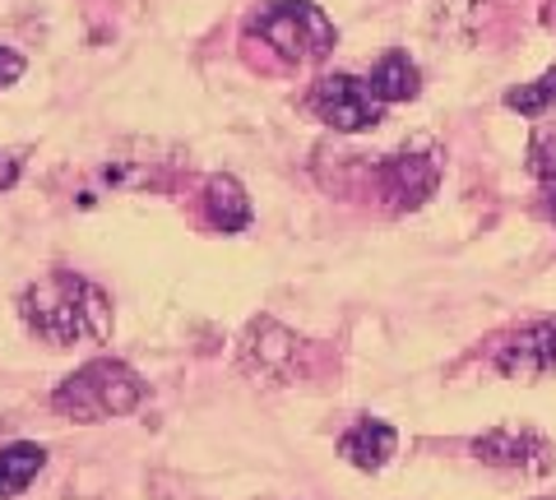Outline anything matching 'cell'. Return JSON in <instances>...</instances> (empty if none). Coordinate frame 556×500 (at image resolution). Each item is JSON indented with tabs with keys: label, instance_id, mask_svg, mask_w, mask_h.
<instances>
[{
	"label": "cell",
	"instance_id": "1",
	"mask_svg": "<svg viewBox=\"0 0 556 500\" xmlns=\"http://www.w3.org/2000/svg\"><path fill=\"white\" fill-rule=\"evenodd\" d=\"M20 316L51 348L112 338V297L98 283L79 279V273H70V269L42 273L33 287H24Z\"/></svg>",
	"mask_w": 556,
	"mask_h": 500
},
{
	"label": "cell",
	"instance_id": "2",
	"mask_svg": "<svg viewBox=\"0 0 556 500\" xmlns=\"http://www.w3.org/2000/svg\"><path fill=\"white\" fill-rule=\"evenodd\" d=\"M144 381L126 367V361H112V357H98V361H84L79 371H70L65 381L51 394V408L70 422H112V418H126L144 403Z\"/></svg>",
	"mask_w": 556,
	"mask_h": 500
},
{
	"label": "cell",
	"instance_id": "3",
	"mask_svg": "<svg viewBox=\"0 0 556 500\" xmlns=\"http://www.w3.org/2000/svg\"><path fill=\"white\" fill-rule=\"evenodd\" d=\"M251 33H260V38L292 65H316L339 42L329 14L320 5H311V0H269L251 20Z\"/></svg>",
	"mask_w": 556,
	"mask_h": 500
},
{
	"label": "cell",
	"instance_id": "4",
	"mask_svg": "<svg viewBox=\"0 0 556 500\" xmlns=\"http://www.w3.org/2000/svg\"><path fill=\"white\" fill-rule=\"evenodd\" d=\"M306 338L283 330L278 320L260 316L247 324V334L237 343V367L260 385H292L298 375H306Z\"/></svg>",
	"mask_w": 556,
	"mask_h": 500
},
{
	"label": "cell",
	"instance_id": "5",
	"mask_svg": "<svg viewBox=\"0 0 556 500\" xmlns=\"http://www.w3.org/2000/svg\"><path fill=\"white\" fill-rule=\"evenodd\" d=\"M306 107L316 112L325 126H334L343 134H362V130H376L380 116H386V102L371 93L367 79H353V75H325L316 79Z\"/></svg>",
	"mask_w": 556,
	"mask_h": 500
},
{
	"label": "cell",
	"instance_id": "6",
	"mask_svg": "<svg viewBox=\"0 0 556 500\" xmlns=\"http://www.w3.org/2000/svg\"><path fill=\"white\" fill-rule=\"evenodd\" d=\"M376 195L390 214H413L437 195L441 185V158L437 153H390L371 167Z\"/></svg>",
	"mask_w": 556,
	"mask_h": 500
},
{
	"label": "cell",
	"instance_id": "7",
	"mask_svg": "<svg viewBox=\"0 0 556 500\" xmlns=\"http://www.w3.org/2000/svg\"><path fill=\"white\" fill-rule=\"evenodd\" d=\"M492 367L506 381H543L556 371V320H538L496 343Z\"/></svg>",
	"mask_w": 556,
	"mask_h": 500
},
{
	"label": "cell",
	"instance_id": "8",
	"mask_svg": "<svg viewBox=\"0 0 556 500\" xmlns=\"http://www.w3.org/2000/svg\"><path fill=\"white\" fill-rule=\"evenodd\" d=\"M473 459L496 463V469H519V473H547L552 469V445L529 426H496L473 440Z\"/></svg>",
	"mask_w": 556,
	"mask_h": 500
},
{
	"label": "cell",
	"instance_id": "9",
	"mask_svg": "<svg viewBox=\"0 0 556 500\" xmlns=\"http://www.w3.org/2000/svg\"><path fill=\"white\" fill-rule=\"evenodd\" d=\"M394 450H399V431L380 418H357L339 436V454L362 473H380L394 459Z\"/></svg>",
	"mask_w": 556,
	"mask_h": 500
},
{
	"label": "cell",
	"instance_id": "10",
	"mask_svg": "<svg viewBox=\"0 0 556 500\" xmlns=\"http://www.w3.org/2000/svg\"><path fill=\"white\" fill-rule=\"evenodd\" d=\"M200 204H204V222L214 232H241L251 222V200L237 177H208Z\"/></svg>",
	"mask_w": 556,
	"mask_h": 500
},
{
	"label": "cell",
	"instance_id": "11",
	"mask_svg": "<svg viewBox=\"0 0 556 500\" xmlns=\"http://www.w3.org/2000/svg\"><path fill=\"white\" fill-rule=\"evenodd\" d=\"M371 93L386 102H408L417 98V89H422V75H417V65L408 61V51H386V56L376 61V70H371Z\"/></svg>",
	"mask_w": 556,
	"mask_h": 500
},
{
	"label": "cell",
	"instance_id": "12",
	"mask_svg": "<svg viewBox=\"0 0 556 500\" xmlns=\"http://www.w3.org/2000/svg\"><path fill=\"white\" fill-rule=\"evenodd\" d=\"M47 469V450L33 440H20V445H5L0 450V500H14L28 491V482Z\"/></svg>",
	"mask_w": 556,
	"mask_h": 500
},
{
	"label": "cell",
	"instance_id": "13",
	"mask_svg": "<svg viewBox=\"0 0 556 500\" xmlns=\"http://www.w3.org/2000/svg\"><path fill=\"white\" fill-rule=\"evenodd\" d=\"M506 107L519 112V116H547L556 107V65L547 75H538L529 84H519V89L506 93Z\"/></svg>",
	"mask_w": 556,
	"mask_h": 500
},
{
	"label": "cell",
	"instance_id": "14",
	"mask_svg": "<svg viewBox=\"0 0 556 500\" xmlns=\"http://www.w3.org/2000/svg\"><path fill=\"white\" fill-rule=\"evenodd\" d=\"M529 171L538 181H556V130L543 126L529 140Z\"/></svg>",
	"mask_w": 556,
	"mask_h": 500
},
{
	"label": "cell",
	"instance_id": "15",
	"mask_svg": "<svg viewBox=\"0 0 556 500\" xmlns=\"http://www.w3.org/2000/svg\"><path fill=\"white\" fill-rule=\"evenodd\" d=\"M24 79V56L10 47H0V89H10V84Z\"/></svg>",
	"mask_w": 556,
	"mask_h": 500
},
{
	"label": "cell",
	"instance_id": "16",
	"mask_svg": "<svg viewBox=\"0 0 556 500\" xmlns=\"http://www.w3.org/2000/svg\"><path fill=\"white\" fill-rule=\"evenodd\" d=\"M14 181H20V158H10V153H0V191H10Z\"/></svg>",
	"mask_w": 556,
	"mask_h": 500
},
{
	"label": "cell",
	"instance_id": "17",
	"mask_svg": "<svg viewBox=\"0 0 556 500\" xmlns=\"http://www.w3.org/2000/svg\"><path fill=\"white\" fill-rule=\"evenodd\" d=\"M543 24L556 33V0H547V5H543Z\"/></svg>",
	"mask_w": 556,
	"mask_h": 500
},
{
	"label": "cell",
	"instance_id": "18",
	"mask_svg": "<svg viewBox=\"0 0 556 500\" xmlns=\"http://www.w3.org/2000/svg\"><path fill=\"white\" fill-rule=\"evenodd\" d=\"M543 191H547V204H552V214H556V181H543Z\"/></svg>",
	"mask_w": 556,
	"mask_h": 500
},
{
	"label": "cell",
	"instance_id": "19",
	"mask_svg": "<svg viewBox=\"0 0 556 500\" xmlns=\"http://www.w3.org/2000/svg\"><path fill=\"white\" fill-rule=\"evenodd\" d=\"M547 500H556V496H547Z\"/></svg>",
	"mask_w": 556,
	"mask_h": 500
}]
</instances>
